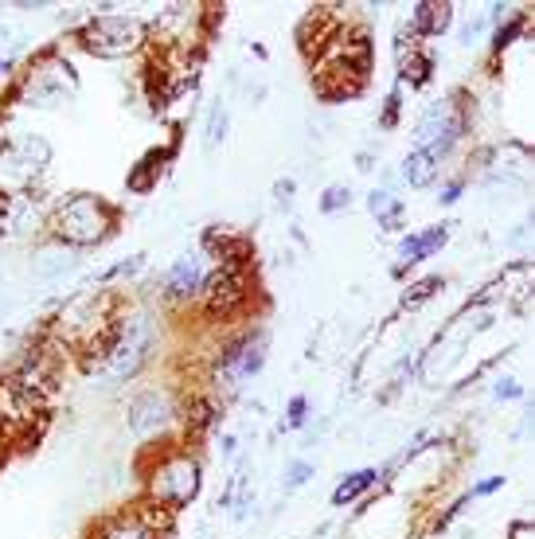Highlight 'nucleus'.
Listing matches in <instances>:
<instances>
[{
    "instance_id": "dca6fc26",
    "label": "nucleus",
    "mask_w": 535,
    "mask_h": 539,
    "mask_svg": "<svg viewBox=\"0 0 535 539\" xmlns=\"http://www.w3.org/2000/svg\"><path fill=\"white\" fill-rule=\"evenodd\" d=\"M375 469H360V473H352L344 485H336V493H332V504H348V500H356L360 493H368L371 485H375Z\"/></svg>"
},
{
    "instance_id": "f03ea898",
    "label": "nucleus",
    "mask_w": 535,
    "mask_h": 539,
    "mask_svg": "<svg viewBox=\"0 0 535 539\" xmlns=\"http://www.w3.org/2000/svg\"><path fill=\"white\" fill-rule=\"evenodd\" d=\"M90 55L98 59H118V55H133L141 43H145V24L137 16H114V12H102L79 32Z\"/></svg>"
},
{
    "instance_id": "9d476101",
    "label": "nucleus",
    "mask_w": 535,
    "mask_h": 539,
    "mask_svg": "<svg viewBox=\"0 0 535 539\" xmlns=\"http://www.w3.org/2000/svg\"><path fill=\"white\" fill-rule=\"evenodd\" d=\"M434 176H438V157L430 149H414L403 165V180L411 188H426V184H434Z\"/></svg>"
},
{
    "instance_id": "a211bd4d",
    "label": "nucleus",
    "mask_w": 535,
    "mask_h": 539,
    "mask_svg": "<svg viewBox=\"0 0 535 539\" xmlns=\"http://www.w3.org/2000/svg\"><path fill=\"white\" fill-rule=\"evenodd\" d=\"M438 290H442V278H422V282H418V286H411V293L403 297V305H407V309H418L422 301H430Z\"/></svg>"
},
{
    "instance_id": "20e7f679",
    "label": "nucleus",
    "mask_w": 535,
    "mask_h": 539,
    "mask_svg": "<svg viewBox=\"0 0 535 539\" xmlns=\"http://www.w3.org/2000/svg\"><path fill=\"white\" fill-rule=\"evenodd\" d=\"M247 290H250V282L243 266H215L204 278V286H200L207 317H219V321H223V317L239 313V309L247 305Z\"/></svg>"
},
{
    "instance_id": "39448f33",
    "label": "nucleus",
    "mask_w": 535,
    "mask_h": 539,
    "mask_svg": "<svg viewBox=\"0 0 535 539\" xmlns=\"http://www.w3.org/2000/svg\"><path fill=\"white\" fill-rule=\"evenodd\" d=\"M364 79H368L364 71H356L352 63H344L340 55H332L329 63H321V67L313 71V90H317L325 102H340V98L360 94Z\"/></svg>"
},
{
    "instance_id": "c85d7f7f",
    "label": "nucleus",
    "mask_w": 535,
    "mask_h": 539,
    "mask_svg": "<svg viewBox=\"0 0 535 539\" xmlns=\"http://www.w3.org/2000/svg\"><path fill=\"white\" fill-rule=\"evenodd\" d=\"M457 196H461V184H450V188H446V196H442V204H453Z\"/></svg>"
},
{
    "instance_id": "6ab92c4d",
    "label": "nucleus",
    "mask_w": 535,
    "mask_h": 539,
    "mask_svg": "<svg viewBox=\"0 0 535 539\" xmlns=\"http://www.w3.org/2000/svg\"><path fill=\"white\" fill-rule=\"evenodd\" d=\"M157 176H161V168L153 165V161H141V168L129 176V188H133V192H149V188L157 184Z\"/></svg>"
},
{
    "instance_id": "cd10ccee",
    "label": "nucleus",
    "mask_w": 535,
    "mask_h": 539,
    "mask_svg": "<svg viewBox=\"0 0 535 539\" xmlns=\"http://www.w3.org/2000/svg\"><path fill=\"white\" fill-rule=\"evenodd\" d=\"M274 192H278V200H282V204H286V200H289V192H293V184H289V180H282V184H278V188H274Z\"/></svg>"
},
{
    "instance_id": "f3484780",
    "label": "nucleus",
    "mask_w": 535,
    "mask_h": 539,
    "mask_svg": "<svg viewBox=\"0 0 535 539\" xmlns=\"http://www.w3.org/2000/svg\"><path fill=\"white\" fill-rule=\"evenodd\" d=\"M223 133H227V106H223V102H215V106H211V114H207V137H204L207 153L223 141Z\"/></svg>"
},
{
    "instance_id": "5701e85b",
    "label": "nucleus",
    "mask_w": 535,
    "mask_h": 539,
    "mask_svg": "<svg viewBox=\"0 0 535 539\" xmlns=\"http://www.w3.org/2000/svg\"><path fill=\"white\" fill-rule=\"evenodd\" d=\"M305 477H309V465H305V461H297V465L289 469V489H297Z\"/></svg>"
},
{
    "instance_id": "bb28decb",
    "label": "nucleus",
    "mask_w": 535,
    "mask_h": 539,
    "mask_svg": "<svg viewBox=\"0 0 535 539\" xmlns=\"http://www.w3.org/2000/svg\"><path fill=\"white\" fill-rule=\"evenodd\" d=\"M496 395H504V399H512V395H520V391L512 387V379H504V387H496Z\"/></svg>"
},
{
    "instance_id": "c756f323",
    "label": "nucleus",
    "mask_w": 535,
    "mask_h": 539,
    "mask_svg": "<svg viewBox=\"0 0 535 539\" xmlns=\"http://www.w3.org/2000/svg\"><path fill=\"white\" fill-rule=\"evenodd\" d=\"M4 71H8V63H4V59H0V75H4Z\"/></svg>"
},
{
    "instance_id": "0eeeda50",
    "label": "nucleus",
    "mask_w": 535,
    "mask_h": 539,
    "mask_svg": "<svg viewBox=\"0 0 535 539\" xmlns=\"http://www.w3.org/2000/svg\"><path fill=\"white\" fill-rule=\"evenodd\" d=\"M172 415V407H168V395L165 391H141L133 403H129V430L133 434H153V430H161Z\"/></svg>"
},
{
    "instance_id": "a878e982",
    "label": "nucleus",
    "mask_w": 535,
    "mask_h": 539,
    "mask_svg": "<svg viewBox=\"0 0 535 539\" xmlns=\"http://www.w3.org/2000/svg\"><path fill=\"white\" fill-rule=\"evenodd\" d=\"M504 485V477H493V481H485V485H477V497H489V493H496Z\"/></svg>"
},
{
    "instance_id": "b1692460",
    "label": "nucleus",
    "mask_w": 535,
    "mask_h": 539,
    "mask_svg": "<svg viewBox=\"0 0 535 539\" xmlns=\"http://www.w3.org/2000/svg\"><path fill=\"white\" fill-rule=\"evenodd\" d=\"M305 422V399H293L289 403V426H301Z\"/></svg>"
},
{
    "instance_id": "423d86ee",
    "label": "nucleus",
    "mask_w": 535,
    "mask_h": 539,
    "mask_svg": "<svg viewBox=\"0 0 535 539\" xmlns=\"http://www.w3.org/2000/svg\"><path fill=\"white\" fill-rule=\"evenodd\" d=\"M149 344H153V336H149V325H145V321L125 325L122 344H118V352H114V360H110L114 379H129V375L137 372V368L149 360Z\"/></svg>"
},
{
    "instance_id": "6e6552de",
    "label": "nucleus",
    "mask_w": 535,
    "mask_h": 539,
    "mask_svg": "<svg viewBox=\"0 0 535 539\" xmlns=\"http://www.w3.org/2000/svg\"><path fill=\"white\" fill-rule=\"evenodd\" d=\"M204 270H200V258H180L172 270H168V282H165V290L168 297H196L200 293V286H204Z\"/></svg>"
},
{
    "instance_id": "1a4fd4ad",
    "label": "nucleus",
    "mask_w": 535,
    "mask_h": 539,
    "mask_svg": "<svg viewBox=\"0 0 535 539\" xmlns=\"http://www.w3.org/2000/svg\"><path fill=\"white\" fill-rule=\"evenodd\" d=\"M133 516H137L153 536H168V532H172V520H176V508H168V504H161V500L145 497L137 508H133Z\"/></svg>"
},
{
    "instance_id": "ddd939ff",
    "label": "nucleus",
    "mask_w": 535,
    "mask_h": 539,
    "mask_svg": "<svg viewBox=\"0 0 535 539\" xmlns=\"http://www.w3.org/2000/svg\"><path fill=\"white\" fill-rule=\"evenodd\" d=\"M59 102H71V90L55 83L51 75H36L28 83V106H59Z\"/></svg>"
},
{
    "instance_id": "412c9836",
    "label": "nucleus",
    "mask_w": 535,
    "mask_h": 539,
    "mask_svg": "<svg viewBox=\"0 0 535 539\" xmlns=\"http://www.w3.org/2000/svg\"><path fill=\"white\" fill-rule=\"evenodd\" d=\"M520 28H524V20H512L504 32H496V40H493V51H504L508 43H512V36H520Z\"/></svg>"
},
{
    "instance_id": "f257e3e1",
    "label": "nucleus",
    "mask_w": 535,
    "mask_h": 539,
    "mask_svg": "<svg viewBox=\"0 0 535 539\" xmlns=\"http://www.w3.org/2000/svg\"><path fill=\"white\" fill-rule=\"evenodd\" d=\"M110 227H114V208L90 192H75L55 211V235L67 247H94L110 235Z\"/></svg>"
},
{
    "instance_id": "4be33fe9",
    "label": "nucleus",
    "mask_w": 535,
    "mask_h": 539,
    "mask_svg": "<svg viewBox=\"0 0 535 539\" xmlns=\"http://www.w3.org/2000/svg\"><path fill=\"white\" fill-rule=\"evenodd\" d=\"M391 204H395V200H391V192H371V200H368V208L375 211V215H383Z\"/></svg>"
},
{
    "instance_id": "aec40b11",
    "label": "nucleus",
    "mask_w": 535,
    "mask_h": 539,
    "mask_svg": "<svg viewBox=\"0 0 535 539\" xmlns=\"http://www.w3.org/2000/svg\"><path fill=\"white\" fill-rule=\"evenodd\" d=\"M348 200H352V192H348V188H340V184H332L329 192H325V200H321V211L332 215V211L348 208Z\"/></svg>"
},
{
    "instance_id": "f8f14e48",
    "label": "nucleus",
    "mask_w": 535,
    "mask_h": 539,
    "mask_svg": "<svg viewBox=\"0 0 535 539\" xmlns=\"http://www.w3.org/2000/svg\"><path fill=\"white\" fill-rule=\"evenodd\" d=\"M450 16H453V4H418L414 8V32L438 36V32L450 28Z\"/></svg>"
},
{
    "instance_id": "7ed1b4c3",
    "label": "nucleus",
    "mask_w": 535,
    "mask_h": 539,
    "mask_svg": "<svg viewBox=\"0 0 535 539\" xmlns=\"http://www.w3.org/2000/svg\"><path fill=\"white\" fill-rule=\"evenodd\" d=\"M196 493H200V461L192 454H168L149 477V497L168 508L188 504Z\"/></svg>"
},
{
    "instance_id": "9b49d317",
    "label": "nucleus",
    "mask_w": 535,
    "mask_h": 539,
    "mask_svg": "<svg viewBox=\"0 0 535 539\" xmlns=\"http://www.w3.org/2000/svg\"><path fill=\"white\" fill-rule=\"evenodd\" d=\"M94 539H161L153 536L133 512H125V516H114V520H106L98 532H94Z\"/></svg>"
},
{
    "instance_id": "393cba45",
    "label": "nucleus",
    "mask_w": 535,
    "mask_h": 539,
    "mask_svg": "<svg viewBox=\"0 0 535 539\" xmlns=\"http://www.w3.org/2000/svg\"><path fill=\"white\" fill-rule=\"evenodd\" d=\"M481 28H485V20H473V24H465V32H461V43L469 47V43L481 36Z\"/></svg>"
},
{
    "instance_id": "4468645a",
    "label": "nucleus",
    "mask_w": 535,
    "mask_h": 539,
    "mask_svg": "<svg viewBox=\"0 0 535 539\" xmlns=\"http://www.w3.org/2000/svg\"><path fill=\"white\" fill-rule=\"evenodd\" d=\"M446 243V223H438V227H430L426 235H411L407 243H403V262L411 266V262H422L430 250H438Z\"/></svg>"
},
{
    "instance_id": "2eb2a0df",
    "label": "nucleus",
    "mask_w": 535,
    "mask_h": 539,
    "mask_svg": "<svg viewBox=\"0 0 535 539\" xmlns=\"http://www.w3.org/2000/svg\"><path fill=\"white\" fill-rule=\"evenodd\" d=\"M215 418H219V411H215V403L204 399V395H196V399L184 403V426L192 434H204L207 426H215Z\"/></svg>"
}]
</instances>
